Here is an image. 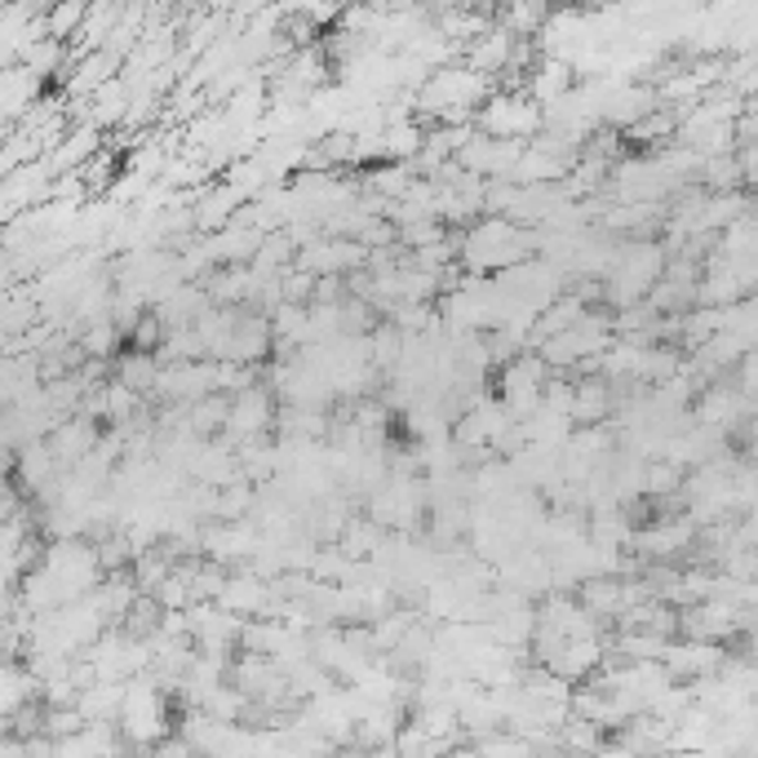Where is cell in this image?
<instances>
[{"mask_svg": "<svg viewBox=\"0 0 758 758\" xmlns=\"http://www.w3.org/2000/svg\"><path fill=\"white\" fill-rule=\"evenodd\" d=\"M705 400H709V404H718V391H714V396H705ZM727 413H731V396L723 400V422H727ZM714 418H718V409H701V422H714Z\"/></svg>", "mask_w": 758, "mask_h": 758, "instance_id": "obj_1", "label": "cell"}]
</instances>
